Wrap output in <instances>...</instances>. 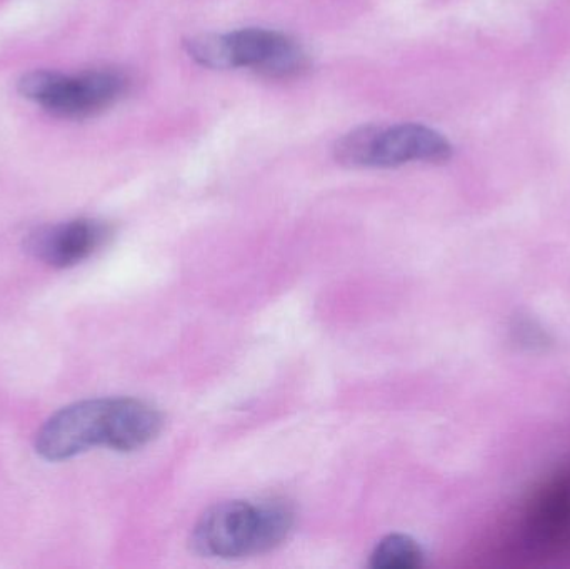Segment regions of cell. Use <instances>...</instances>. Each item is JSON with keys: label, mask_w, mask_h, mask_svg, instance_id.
I'll use <instances>...</instances> for the list:
<instances>
[{"label": "cell", "mask_w": 570, "mask_h": 569, "mask_svg": "<svg viewBox=\"0 0 570 569\" xmlns=\"http://www.w3.org/2000/svg\"><path fill=\"white\" fill-rule=\"evenodd\" d=\"M159 410L130 398L90 400L63 408L37 434L36 451L47 461H63L92 450L130 453L153 443L163 431Z\"/></svg>", "instance_id": "6da1fadb"}, {"label": "cell", "mask_w": 570, "mask_h": 569, "mask_svg": "<svg viewBox=\"0 0 570 569\" xmlns=\"http://www.w3.org/2000/svg\"><path fill=\"white\" fill-rule=\"evenodd\" d=\"M294 521V511L284 501H226L197 521L193 548L203 557L220 560L267 553L287 540Z\"/></svg>", "instance_id": "7a4b0ae2"}, {"label": "cell", "mask_w": 570, "mask_h": 569, "mask_svg": "<svg viewBox=\"0 0 570 569\" xmlns=\"http://www.w3.org/2000/svg\"><path fill=\"white\" fill-rule=\"evenodd\" d=\"M186 50L207 69L246 67L271 79L301 76L308 67L307 52L297 40L259 27L194 37L187 40Z\"/></svg>", "instance_id": "3957f363"}, {"label": "cell", "mask_w": 570, "mask_h": 569, "mask_svg": "<svg viewBox=\"0 0 570 569\" xmlns=\"http://www.w3.org/2000/svg\"><path fill=\"white\" fill-rule=\"evenodd\" d=\"M338 163L352 167H399L411 163H445L452 146L441 133L422 124L362 126L335 144Z\"/></svg>", "instance_id": "277c9868"}, {"label": "cell", "mask_w": 570, "mask_h": 569, "mask_svg": "<svg viewBox=\"0 0 570 569\" xmlns=\"http://www.w3.org/2000/svg\"><path fill=\"white\" fill-rule=\"evenodd\" d=\"M129 77L120 70L94 69L67 76L53 70H33L20 79L23 97L63 119H87L116 106L127 90Z\"/></svg>", "instance_id": "5b68a950"}, {"label": "cell", "mask_w": 570, "mask_h": 569, "mask_svg": "<svg viewBox=\"0 0 570 569\" xmlns=\"http://www.w3.org/2000/svg\"><path fill=\"white\" fill-rule=\"evenodd\" d=\"M109 224L97 219H73L42 227L27 237V253L52 267H70L89 259L109 241Z\"/></svg>", "instance_id": "8992f818"}, {"label": "cell", "mask_w": 570, "mask_h": 569, "mask_svg": "<svg viewBox=\"0 0 570 569\" xmlns=\"http://www.w3.org/2000/svg\"><path fill=\"white\" fill-rule=\"evenodd\" d=\"M528 533L546 550L570 543V470L559 471L535 491L529 503Z\"/></svg>", "instance_id": "52a82bcc"}, {"label": "cell", "mask_w": 570, "mask_h": 569, "mask_svg": "<svg viewBox=\"0 0 570 569\" xmlns=\"http://www.w3.org/2000/svg\"><path fill=\"white\" fill-rule=\"evenodd\" d=\"M424 563V551L407 534H389L379 541L371 555V567L377 569L419 568Z\"/></svg>", "instance_id": "ba28073f"}]
</instances>
